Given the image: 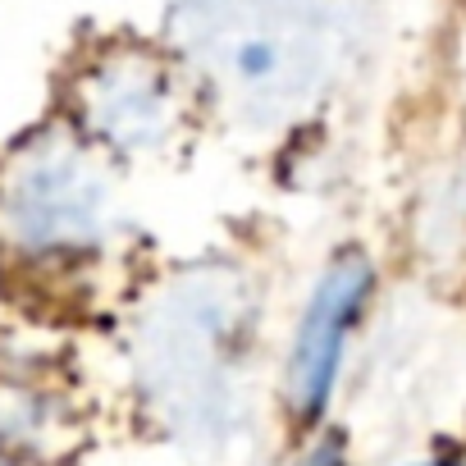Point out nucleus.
Instances as JSON below:
<instances>
[{"label":"nucleus","instance_id":"1","mask_svg":"<svg viewBox=\"0 0 466 466\" xmlns=\"http://www.w3.org/2000/svg\"><path fill=\"white\" fill-rule=\"evenodd\" d=\"M174 42L238 119L279 128L329 87L339 19L329 0H178Z\"/></svg>","mask_w":466,"mask_h":466},{"label":"nucleus","instance_id":"3","mask_svg":"<svg viewBox=\"0 0 466 466\" xmlns=\"http://www.w3.org/2000/svg\"><path fill=\"white\" fill-rule=\"evenodd\" d=\"M238 329L243 311L233 302V289L215 279H192L160 302L142 329V366L174 425L215 430L224 420L238 370Z\"/></svg>","mask_w":466,"mask_h":466},{"label":"nucleus","instance_id":"6","mask_svg":"<svg viewBox=\"0 0 466 466\" xmlns=\"http://www.w3.org/2000/svg\"><path fill=\"white\" fill-rule=\"evenodd\" d=\"M370 284H375V270L361 252H343L325 266V275L302 311L293 357H289V407L298 420H316L329 407L348 343L370 302Z\"/></svg>","mask_w":466,"mask_h":466},{"label":"nucleus","instance_id":"7","mask_svg":"<svg viewBox=\"0 0 466 466\" xmlns=\"http://www.w3.org/2000/svg\"><path fill=\"white\" fill-rule=\"evenodd\" d=\"M307 466H348V457H343V448H339V443H325V448H320Z\"/></svg>","mask_w":466,"mask_h":466},{"label":"nucleus","instance_id":"2","mask_svg":"<svg viewBox=\"0 0 466 466\" xmlns=\"http://www.w3.org/2000/svg\"><path fill=\"white\" fill-rule=\"evenodd\" d=\"M115 228L110 174L78 133L42 128L0 156V275L10 284L87 279L115 248Z\"/></svg>","mask_w":466,"mask_h":466},{"label":"nucleus","instance_id":"5","mask_svg":"<svg viewBox=\"0 0 466 466\" xmlns=\"http://www.w3.org/2000/svg\"><path fill=\"white\" fill-rule=\"evenodd\" d=\"M78 430V384L65 361L0 334V466H51Z\"/></svg>","mask_w":466,"mask_h":466},{"label":"nucleus","instance_id":"8","mask_svg":"<svg viewBox=\"0 0 466 466\" xmlns=\"http://www.w3.org/2000/svg\"><path fill=\"white\" fill-rule=\"evenodd\" d=\"M416 466H461L457 457H430V461H416Z\"/></svg>","mask_w":466,"mask_h":466},{"label":"nucleus","instance_id":"4","mask_svg":"<svg viewBox=\"0 0 466 466\" xmlns=\"http://www.w3.org/2000/svg\"><path fill=\"white\" fill-rule=\"evenodd\" d=\"M74 133L115 156H160L183 128V87L142 46H101L69 83Z\"/></svg>","mask_w":466,"mask_h":466}]
</instances>
